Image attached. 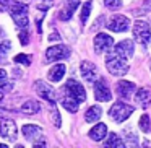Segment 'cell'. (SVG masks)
<instances>
[{
  "label": "cell",
  "mask_w": 151,
  "mask_h": 148,
  "mask_svg": "<svg viewBox=\"0 0 151 148\" xmlns=\"http://www.w3.org/2000/svg\"><path fill=\"white\" fill-rule=\"evenodd\" d=\"M106 67H107L109 73L114 77H124L128 72V64L124 60V57L115 54H107L106 56Z\"/></svg>",
  "instance_id": "cell-1"
},
{
  "label": "cell",
  "mask_w": 151,
  "mask_h": 148,
  "mask_svg": "<svg viewBox=\"0 0 151 148\" xmlns=\"http://www.w3.org/2000/svg\"><path fill=\"white\" fill-rule=\"evenodd\" d=\"M21 132H23V137L26 140L33 142L34 147H46V140L42 138V129L39 125L26 124V125H23Z\"/></svg>",
  "instance_id": "cell-2"
},
{
  "label": "cell",
  "mask_w": 151,
  "mask_h": 148,
  "mask_svg": "<svg viewBox=\"0 0 151 148\" xmlns=\"http://www.w3.org/2000/svg\"><path fill=\"white\" fill-rule=\"evenodd\" d=\"M63 93L72 96V98H75L78 103H83L86 99V91H85V88H83V85L80 82H76V80H72V78L65 83Z\"/></svg>",
  "instance_id": "cell-3"
},
{
  "label": "cell",
  "mask_w": 151,
  "mask_h": 148,
  "mask_svg": "<svg viewBox=\"0 0 151 148\" xmlns=\"http://www.w3.org/2000/svg\"><path fill=\"white\" fill-rule=\"evenodd\" d=\"M132 112H133V108H132V106L125 104V103H115L111 108V111H109V116H111L115 122H124L132 116Z\"/></svg>",
  "instance_id": "cell-4"
},
{
  "label": "cell",
  "mask_w": 151,
  "mask_h": 148,
  "mask_svg": "<svg viewBox=\"0 0 151 148\" xmlns=\"http://www.w3.org/2000/svg\"><path fill=\"white\" fill-rule=\"evenodd\" d=\"M70 56V49L63 44H57V46H52L47 49L46 52V62H57V60L67 59Z\"/></svg>",
  "instance_id": "cell-5"
},
{
  "label": "cell",
  "mask_w": 151,
  "mask_h": 148,
  "mask_svg": "<svg viewBox=\"0 0 151 148\" xmlns=\"http://www.w3.org/2000/svg\"><path fill=\"white\" fill-rule=\"evenodd\" d=\"M133 36L140 44H148V41L151 39V30L150 25L145 21H135L133 25Z\"/></svg>",
  "instance_id": "cell-6"
},
{
  "label": "cell",
  "mask_w": 151,
  "mask_h": 148,
  "mask_svg": "<svg viewBox=\"0 0 151 148\" xmlns=\"http://www.w3.org/2000/svg\"><path fill=\"white\" fill-rule=\"evenodd\" d=\"M107 28L111 31H114V33H125L130 28V20L127 17H124V15H115V17H112L109 20Z\"/></svg>",
  "instance_id": "cell-7"
},
{
  "label": "cell",
  "mask_w": 151,
  "mask_h": 148,
  "mask_svg": "<svg viewBox=\"0 0 151 148\" xmlns=\"http://www.w3.org/2000/svg\"><path fill=\"white\" fill-rule=\"evenodd\" d=\"M34 90H36L37 95H39L42 99L49 101L50 104H55V91H54L52 86H49L46 82H42V80H37V82L34 83Z\"/></svg>",
  "instance_id": "cell-8"
},
{
  "label": "cell",
  "mask_w": 151,
  "mask_h": 148,
  "mask_svg": "<svg viewBox=\"0 0 151 148\" xmlns=\"http://www.w3.org/2000/svg\"><path fill=\"white\" fill-rule=\"evenodd\" d=\"M94 98L101 103L111 101L112 95H111V90H109V86H107V83H106L104 78H99L98 82L94 83Z\"/></svg>",
  "instance_id": "cell-9"
},
{
  "label": "cell",
  "mask_w": 151,
  "mask_h": 148,
  "mask_svg": "<svg viewBox=\"0 0 151 148\" xmlns=\"http://www.w3.org/2000/svg\"><path fill=\"white\" fill-rule=\"evenodd\" d=\"M0 135L10 142L17 140V124L10 119H2L0 121Z\"/></svg>",
  "instance_id": "cell-10"
},
{
  "label": "cell",
  "mask_w": 151,
  "mask_h": 148,
  "mask_svg": "<svg viewBox=\"0 0 151 148\" xmlns=\"http://www.w3.org/2000/svg\"><path fill=\"white\" fill-rule=\"evenodd\" d=\"M112 46H114V39H112L109 34L99 33L98 36L94 38V51L98 54H102V52H106V51H109Z\"/></svg>",
  "instance_id": "cell-11"
},
{
  "label": "cell",
  "mask_w": 151,
  "mask_h": 148,
  "mask_svg": "<svg viewBox=\"0 0 151 148\" xmlns=\"http://www.w3.org/2000/svg\"><path fill=\"white\" fill-rule=\"evenodd\" d=\"M80 69H81V75H83V78H85L86 82H89V83L96 82V77H98V69H96L94 64L85 60V62H81Z\"/></svg>",
  "instance_id": "cell-12"
},
{
  "label": "cell",
  "mask_w": 151,
  "mask_h": 148,
  "mask_svg": "<svg viewBox=\"0 0 151 148\" xmlns=\"http://www.w3.org/2000/svg\"><path fill=\"white\" fill-rule=\"evenodd\" d=\"M133 49H135L133 41H130V39L120 41V43L115 46V52H117L119 56L125 57V59H130V57L133 56Z\"/></svg>",
  "instance_id": "cell-13"
},
{
  "label": "cell",
  "mask_w": 151,
  "mask_h": 148,
  "mask_svg": "<svg viewBox=\"0 0 151 148\" xmlns=\"http://www.w3.org/2000/svg\"><path fill=\"white\" fill-rule=\"evenodd\" d=\"M117 95L120 96V98H124V99H127V98H130L132 96V93L135 91V85L132 82H125V80H122V82H119L117 83Z\"/></svg>",
  "instance_id": "cell-14"
},
{
  "label": "cell",
  "mask_w": 151,
  "mask_h": 148,
  "mask_svg": "<svg viewBox=\"0 0 151 148\" xmlns=\"http://www.w3.org/2000/svg\"><path fill=\"white\" fill-rule=\"evenodd\" d=\"M106 135H107V125L102 124V122H99L98 125H94V127L89 130V138L94 142H101L106 138Z\"/></svg>",
  "instance_id": "cell-15"
},
{
  "label": "cell",
  "mask_w": 151,
  "mask_h": 148,
  "mask_svg": "<svg viewBox=\"0 0 151 148\" xmlns=\"http://www.w3.org/2000/svg\"><path fill=\"white\" fill-rule=\"evenodd\" d=\"M135 101H137V104L140 106V108L146 109L148 106H150V103H151V95H150V91H148L146 88H140V90H137V96H135Z\"/></svg>",
  "instance_id": "cell-16"
},
{
  "label": "cell",
  "mask_w": 151,
  "mask_h": 148,
  "mask_svg": "<svg viewBox=\"0 0 151 148\" xmlns=\"http://www.w3.org/2000/svg\"><path fill=\"white\" fill-rule=\"evenodd\" d=\"M78 8V0H70L68 4L65 5V7L60 10V13H59V18L62 21H67V20H70L72 18V15H73V12Z\"/></svg>",
  "instance_id": "cell-17"
},
{
  "label": "cell",
  "mask_w": 151,
  "mask_h": 148,
  "mask_svg": "<svg viewBox=\"0 0 151 148\" xmlns=\"http://www.w3.org/2000/svg\"><path fill=\"white\" fill-rule=\"evenodd\" d=\"M65 72H67V67L63 65V64H57V65H54L52 69L49 70L47 77H49L50 82H60V80L63 78V75H65Z\"/></svg>",
  "instance_id": "cell-18"
},
{
  "label": "cell",
  "mask_w": 151,
  "mask_h": 148,
  "mask_svg": "<svg viewBox=\"0 0 151 148\" xmlns=\"http://www.w3.org/2000/svg\"><path fill=\"white\" fill-rule=\"evenodd\" d=\"M39 111H41V104L37 101H34V99H29V101H26L21 106V112H23V114H28V116H34Z\"/></svg>",
  "instance_id": "cell-19"
},
{
  "label": "cell",
  "mask_w": 151,
  "mask_h": 148,
  "mask_svg": "<svg viewBox=\"0 0 151 148\" xmlns=\"http://www.w3.org/2000/svg\"><path fill=\"white\" fill-rule=\"evenodd\" d=\"M101 116H102V109L99 108V106H91V108L86 111V114H85V121L91 124V122L99 121V119H101Z\"/></svg>",
  "instance_id": "cell-20"
},
{
  "label": "cell",
  "mask_w": 151,
  "mask_h": 148,
  "mask_svg": "<svg viewBox=\"0 0 151 148\" xmlns=\"http://www.w3.org/2000/svg\"><path fill=\"white\" fill-rule=\"evenodd\" d=\"M60 103H62V106H63V108H65L68 112H76V111H78V104H80V103L76 101L75 98H72V96L65 95L62 99H60Z\"/></svg>",
  "instance_id": "cell-21"
},
{
  "label": "cell",
  "mask_w": 151,
  "mask_h": 148,
  "mask_svg": "<svg viewBox=\"0 0 151 148\" xmlns=\"http://www.w3.org/2000/svg\"><path fill=\"white\" fill-rule=\"evenodd\" d=\"M104 147H112V148H122V147H125V142L122 140L120 137H119L117 134H109V137H107V140L104 142Z\"/></svg>",
  "instance_id": "cell-22"
},
{
  "label": "cell",
  "mask_w": 151,
  "mask_h": 148,
  "mask_svg": "<svg viewBox=\"0 0 151 148\" xmlns=\"http://www.w3.org/2000/svg\"><path fill=\"white\" fill-rule=\"evenodd\" d=\"M13 21L17 23V26L20 28H28L29 25V20H28V12H21V13H13L12 15Z\"/></svg>",
  "instance_id": "cell-23"
},
{
  "label": "cell",
  "mask_w": 151,
  "mask_h": 148,
  "mask_svg": "<svg viewBox=\"0 0 151 148\" xmlns=\"http://www.w3.org/2000/svg\"><path fill=\"white\" fill-rule=\"evenodd\" d=\"M12 88H13V83L7 82V72L0 69V90H4V91H10Z\"/></svg>",
  "instance_id": "cell-24"
},
{
  "label": "cell",
  "mask_w": 151,
  "mask_h": 148,
  "mask_svg": "<svg viewBox=\"0 0 151 148\" xmlns=\"http://www.w3.org/2000/svg\"><path fill=\"white\" fill-rule=\"evenodd\" d=\"M10 49H12V44L8 43V41L0 43V62L2 64L7 60V56H8V52H10Z\"/></svg>",
  "instance_id": "cell-25"
},
{
  "label": "cell",
  "mask_w": 151,
  "mask_h": 148,
  "mask_svg": "<svg viewBox=\"0 0 151 148\" xmlns=\"http://www.w3.org/2000/svg\"><path fill=\"white\" fill-rule=\"evenodd\" d=\"M124 142H125V147H137V145H138V137L135 134H132L130 130H127V132H125Z\"/></svg>",
  "instance_id": "cell-26"
},
{
  "label": "cell",
  "mask_w": 151,
  "mask_h": 148,
  "mask_svg": "<svg viewBox=\"0 0 151 148\" xmlns=\"http://www.w3.org/2000/svg\"><path fill=\"white\" fill-rule=\"evenodd\" d=\"M138 125H140V129H141L143 132H146V134H148V132H151V122H150V117H148L146 114H143V116L140 117Z\"/></svg>",
  "instance_id": "cell-27"
},
{
  "label": "cell",
  "mask_w": 151,
  "mask_h": 148,
  "mask_svg": "<svg viewBox=\"0 0 151 148\" xmlns=\"http://www.w3.org/2000/svg\"><path fill=\"white\" fill-rule=\"evenodd\" d=\"M89 13H91V2H85V5H83V8H81V23L85 25L86 21H88V18H89Z\"/></svg>",
  "instance_id": "cell-28"
},
{
  "label": "cell",
  "mask_w": 151,
  "mask_h": 148,
  "mask_svg": "<svg viewBox=\"0 0 151 148\" xmlns=\"http://www.w3.org/2000/svg\"><path fill=\"white\" fill-rule=\"evenodd\" d=\"M15 62L17 64H23L24 67H28V65H31V57L29 56H26V54H18V56H15Z\"/></svg>",
  "instance_id": "cell-29"
},
{
  "label": "cell",
  "mask_w": 151,
  "mask_h": 148,
  "mask_svg": "<svg viewBox=\"0 0 151 148\" xmlns=\"http://www.w3.org/2000/svg\"><path fill=\"white\" fill-rule=\"evenodd\" d=\"M52 108H50V114H52V119H54V125L55 127H60V114H59V111H57V108H55V104H50Z\"/></svg>",
  "instance_id": "cell-30"
},
{
  "label": "cell",
  "mask_w": 151,
  "mask_h": 148,
  "mask_svg": "<svg viewBox=\"0 0 151 148\" xmlns=\"http://www.w3.org/2000/svg\"><path fill=\"white\" fill-rule=\"evenodd\" d=\"M104 5L111 10H119L122 7V2L120 0H104Z\"/></svg>",
  "instance_id": "cell-31"
},
{
  "label": "cell",
  "mask_w": 151,
  "mask_h": 148,
  "mask_svg": "<svg viewBox=\"0 0 151 148\" xmlns=\"http://www.w3.org/2000/svg\"><path fill=\"white\" fill-rule=\"evenodd\" d=\"M29 43V34H28V28H21V33H20V44L21 46H26Z\"/></svg>",
  "instance_id": "cell-32"
},
{
  "label": "cell",
  "mask_w": 151,
  "mask_h": 148,
  "mask_svg": "<svg viewBox=\"0 0 151 148\" xmlns=\"http://www.w3.org/2000/svg\"><path fill=\"white\" fill-rule=\"evenodd\" d=\"M49 41L52 43V41H60V36H59V33L57 31H54V33H50V36H49Z\"/></svg>",
  "instance_id": "cell-33"
},
{
  "label": "cell",
  "mask_w": 151,
  "mask_h": 148,
  "mask_svg": "<svg viewBox=\"0 0 151 148\" xmlns=\"http://www.w3.org/2000/svg\"><path fill=\"white\" fill-rule=\"evenodd\" d=\"M41 21H42V17H37L36 18V26H37V33H42V28H41Z\"/></svg>",
  "instance_id": "cell-34"
},
{
  "label": "cell",
  "mask_w": 151,
  "mask_h": 148,
  "mask_svg": "<svg viewBox=\"0 0 151 148\" xmlns=\"http://www.w3.org/2000/svg\"><path fill=\"white\" fill-rule=\"evenodd\" d=\"M13 2H15V0H0V4H2V5H4V7H10V5L12 4H13Z\"/></svg>",
  "instance_id": "cell-35"
},
{
  "label": "cell",
  "mask_w": 151,
  "mask_h": 148,
  "mask_svg": "<svg viewBox=\"0 0 151 148\" xmlns=\"http://www.w3.org/2000/svg\"><path fill=\"white\" fill-rule=\"evenodd\" d=\"M143 145H145V147H151V142H148V140H145V142H143Z\"/></svg>",
  "instance_id": "cell-36"
},
{
  "label": "cell",
  "mask_w": 151,
  "mask_h": 148,
  "mask_svg": "<svg viewBox=\"0 0 151 148\" xmlns=\"http://www.w3.org/2000/svg\"><path fill=\"white\" fill-rule=\"evenodd\" d=\"M4 93H5L4 90H0V101H2V98H4Z\"/></svg>",
  "instance_id": "cell-37"
},
{
  "label": "cell",
  "mask_w": 151,
  "mask_h": 148,
  "mask_svg": "<svg viewBox=\"0 0 151 148\" xmlns=\"http://www.w3.org/2000/svg\"><path fill=\"white\" fill-rule=\"evenodd\" d=\"M0 36H4V31H0Z\"/></svg>",
  "instance_id": "cell-38"
},
{
  "label": "cell",
  "mask_w": 151,
  "mask_h": 148,
  "mask_svg": "<svg viewBox=\"0 0 151 148\" xmlns=\"http://www.w3.org/2000/svg\"><path fill=\"white\" fill-rule=\"evenodd\" d=\"M150 65H151V62H150Z\"/></svg>",
  "instance_id": "cell-39"
}]
</instances>
